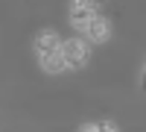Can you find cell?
Here are the masks:
<instances>
[{
	"instance_id": "6da1fadb",
	"label": "cell",
	"mask_w": 146,
	"mask_h": 132,
	"mask_svg": "<svg viewBox=\"0 0 146 132\" xmlns=\"http://www.w3.org/2000/svg\"><path fill=\"white\" fill-rule=\"evenodd\" d=\"M62 56H64L67 68H82L85 62H88V44L79 41V38H70V41H64V47H62Z\"/></svg>"
},
{
	"instance_id": "7a4b0ae2",
	"label": "cell",
	"mask_w": 146,
	"mask_h": 132,
	"mask_svg": "<svg viewBox=\"0 0 146 132\" xmlns=\"http://www.w3.org/2000/svg\"><path fill=\"white\" fill-rule=\"evenodd\" d=\"M96 18V12L91 9V6H85V3H79V0H73V6H70V23L76 29H88V23Z\"/></svg>"
},
{
	"instance_id": "3957f363",
	"label": "cell",
	"mask_w": 146,
	"mask_h": 132,
	"mask_svg": "<svg viewBox=\"0 0 146 132\" xmlns=\"http://www.w3.org/2000/svg\"><path fill=\"white\" fill-rule=\"evenodd\" d=\"M58 47H62V44H58V35H56L53 29H44L38 38H35V53H38L41 59H44V56H50L53 50H58Z\"/></svg>"
},
{
	"instance_id": "277c9868",
	"label": "cell",
	"mask_w": 146,
	"mask_h": 132,
	"mask_svg": "<svg viewBox=\"0 0 146 132\" xmlns=\"http://www.w3.org/2000/svg\"><path fill=\"white\" fill-rule=\"evenodd\" d=\"M85 32H88V38H91V41H105L108 35H111V23H108L105 18L96 15V18L88 23V29H85Z\"/></svg>"
},
{
	"instance_id": "5b68a950",
	"label": "cell",
	"mask_w": 146,
	"mask_h": 132,
	"mask_svg": "<svg viewBox=\"0 0 146 132\" xmlns=\"http://www.w3.org/2000/svg\"><path fill=\"white\" fill-rule=\"evenodd\" d=\"M41 65H44V70H50V74H58V70H64V68H67V62H64V56H62V47H58V50H53L50 56H44V59H41Z\"/></svg>"
},
{
	"instance_id": "8992f818",
	"label": "cell",
	"mask_w": 146,
	"mask_h": 132,
	"mask_svg": "<svg viewBox=\"0 0 146 132\" xmlns=\"http://www.w3.org/2000/svg\"><path fill=\"white\" fill-rule=\"evenodd\" d=\"M96 132H117V126L111 121H105V123H96Z\"/></svg>"
},
{
	"instance_id": "52a82bcc",
	"label": "cell",
	"mask_w": 146,
	"mask_h": 132,
	"mask_svg": "<svg viewBox=\"0 0 146 132\" xmlns=\"http://www.w3.org/2000/svg\"><path fill=\"white\" fill-rule=\"evenodd\" d=\"M79 3H85V6H91V9H96V6H102L105 0H79Z\"/></svg>"
},
{
	"instance_id": "ba28073f",
	"label": "cell",
	"mask_w": 146,
	"mask_h": 132,
	"mask_svg": "<svg viewBox=\"0 0 146 132\" xmlns=\"http://www.w3.org/2000/svg\"><path fill=\"white\" fill-rule=\"evenodd\" d=\"M140 88H143V91H146V70H143V82H140Z\"/></svg>"
},
{
	"instance_id": "9c48e42d",
	"label": "cell",
	"mask_w": 146,
	"mask_h": 132,
	"mask_svg": "<svg viewBox=\"0 0 146 132\" xmlns=\"http://www.w3.org/2000/svg\"><path fill=\"white\" fill-rule=\"evenodd\" d=\"M82 132H96V126H85V129H82Z\"/></svg>"
}]
</instances>
